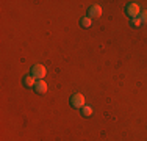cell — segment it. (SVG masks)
Wrapping results in <instances>:
<instances>
[{
  "mask_svg": "<svg viewBox=\"0 0 147 141\" xmlns=\"http://www.w3.org/2000/svg\"><path fill=\"white\" fill-rule=\"evenodd\" d=\"M69 104H71L72 108H83L86 105L85 104V96H83V94H80V93L72 94L71 99H69Z\"/></svg>",
  "mask_w": 147,
  "mask_h": 141,
  "instance_id": "6da1fadb",
  "label": "cell"
},
{
  "mask_svg": "<svg viewBox=\"0 0 147 141\" xmlns=\"http://www.w3.org/2000/svg\"><path fill=\"white\" fill-rule=\"evenodd\" d=\"M125 14H127L130 19H135V17H139L141 14V9H139V5L135 2H130L127 6H125Z\"/></svg>",
  "mask_w": 147,
  "mask_h": 141,
  "instance_id": "7a4b0ae2",
  "label": "cell"
},
{
  "mask_svg": "<svg viewBox=\"0 0 147 141\" xmlns=\"http://www.w3.org/2000/svg\"><path fill=\"white\" fill-rule=\"evenodd\" d=\"M31 75L36 80H42L47 75V69L42 64H34V66H31Z\"/></svg>",
  "mask_w": 147,
  "mask_h": 141,
  "instance_id": "3957f363",
  "label": "cell"
},
{
  "mask_svg": "<svg viewBox=\"0 0 147 141\" xmlns=\"http://www.w3.org/2000/svg\"><path fill=\"white\" fill-rule=\"evenodd\" d=\"M33 89H34V93H36V94H45L49 91V86H47V83H45L44 80H36Z\"/></svg>",
  "mask_w": 147,
  "mask_h": 141,
  "instance_id": "277c9868",
  "label": "cell"
},
{
  "mask_svg": "<svg viewBox=\"0 0 147 141\" xmlns=\"http://www.w3.org/2000/svg\"><path fill=\"white\" fill-rule=\"evenodd\" d=\"M86 16L91 17V19H94V17H100V16H102V8H100L99 5H92V6H89L88 14H86Z\"/></svg>",
  "mask_w": 147,
  "mask_h": 141,
  "instance_id": "5b68a950",
  "label": "cell"
},
{
  "mask_svg": "<svg viewBox=\"0 0 147 141\" xmlns=\"http://www.w3.org/2000/svg\"><path fill=\"white\" fill-rule=\"evenodd\" d=\"M34 83H36V80H34V77H33V75H27V77H24V86H25V88H33V86H34Z\"/></svg>",
  "mask_w": 147,
  "mask_h": 141,
  "instance_id": "8992f818",
  "label": "cell"
},
{
  "mask_svg": "<svg viewBox=\"0 0 147 141\" xmlns=\"http://www.w3.org/2000/svg\"><path fill=\"white\" fill-rule=\"evenodd\" d=\"M80 25H82L83 28H89L91 25H92V19H91V17H88V16L82 17V19H80Z\"/></svg>",
  "mask_w": 147,
  "mask_h": 141,
  "instance_id": "52a82bcc",
  "label": "cell"
},
{
  "mask_svg": "<svg viewBox=\"0 0 147 141\" xmlns=\"http://www.w3.org/2000/svg\"><path fill=\"white\" fill-rule=\"evenodd\" d=\"M82 115L85 116V118H91V116H92V108H91L89 105H85V107L82 108Z\"/></svg>",
  "mask_w": 147,
  "mask_h": 141,
  "instance_id": "ba28073f",
  "label": "cell"
},
{
  "mask_svg": "<svg viewBox=\"0 0 147 141\" xmlns=\"http://www.w3.org/2000/svg\"><path fill=\"white\" fill-rule=\"evenodd\" d=\"M142 24V20L139 19V17H135V19H131V25L133 27H139Z\"/></svg>",
  "mask_w": 147,
  "mask_h": 141,
  "instance_id": "9c48e42d",
  "label": "cell"
},
{
  "mask_svg": "<svg viewBox=\"0 0 147 141\" xmlns=\"http://www.w3.org/2000/svg\"><path fill=\"white\" fill-rule=\"evenodd\" d=\"M139 19H141L142 22H147V11H142L141 14H139Z\"/></svg>",
  "mask_w": 147,
  "mask_h": 141,
  "instance_id": "30bf717a",
  "label": "cell"
}]
</instances>
